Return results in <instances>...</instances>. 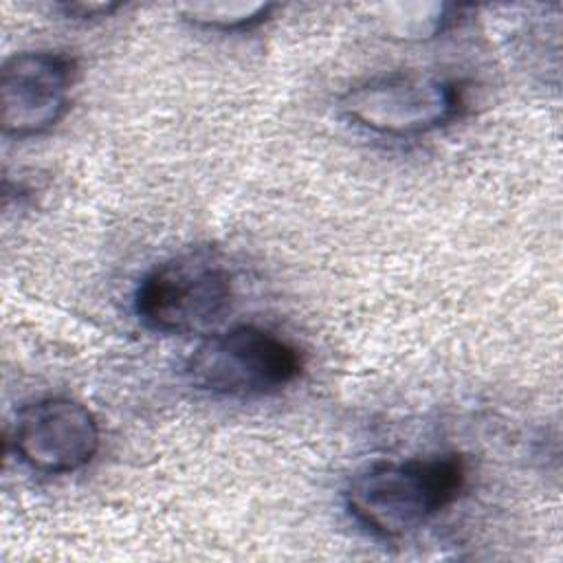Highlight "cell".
<instances>
[{
    "instance_id": "1",
    "label": "cell",
    "mask_w": 563,
    "mask_h": 563,
    "mask_svg": "<svg viewBox=\"0 0 563 563\" xmlns=\"http://www.w3.org/2000/svg\"><path fill=\"white\" fill-rule=\"evenodd\" d=\"M466 482L460 455L374 462L345 486L350 517L374 537L394 541L413 534L451 506Z\"/></svg>"
},
{
    "instance_id": "2",
    "label": "cell",
    "mask_w": 563,
    "mask_h": 563,
    "mask_svg": "<svg viewBox=\"0 0 563 563\" xmlns=\"http://www.w3.org/2000/svg\"><path fill=\"white\" fill-rule=\"evenodd\" d=\"M233 279L211 251H189L156 264L134 290L139 321L161 334H207L227 314Z\"/></svg>"
},
{
    "instance_id": "3",
    "label": "cell",
    "mask_w": 563,
    "mask_h": 563,
    "mask_svg": "<svg viewBox=\"0 0 563 563\" xmlns=\"http://www.w3.org/2000/svg\"><path fill=\"white\" fill-rule=\"evenodd\" d=\"M299 350L260 325H235L211 332L185 363L189 383L207 394L227 398L268 396L301 374Z\"/></svg>"
},
{
    "instance_id": "4",
    "label": "cell",
    "mask_w": 563,
    "mask_h": 563,
    "mask_svg": "<svg viewBox=\"0 0 563 563\" xmlns=\"http://www.w3.org/2000/svg\"><path fill=\"white\" fill-rule=\"evenodd\" d=\"M462 88L429 73H387L352 86L341 99L347 121L378 136L409 139L435 132L460 117Z\"/></svg>"
},
{
    "instance_id": "5",
    "label": "cell",
    "mask_w": 563,
    "mask_h": 563,
    "mask_svg": "<svg viewBox=\"0 0 563 563\" xmlns=\"http://www.w3.org/2000/svg\"><path fill=\"white\" fill-rule=\"evenodd\" d=\"M101 444L95 413L66 396L24 405L13 424V449L33 471L66 475L92 462Z\"/></svg>"
},
{
    "instance_id": "6",
    "label": "cell",
    "mask_w": 563,
    "mask_h": 563,
    "mask_svg": "<svg viewBox=\"0 0 563 563\" xmlns=\"http://www.w3.org/2000/svg\"><path fill=\"white\" fill-rule=\"evenodd\" d=\"M75 62L55 51H22L0 70V125L4 136L29 139L51 130L68 110Z\"/></svg>"
},
{
    "instance_id": "7",
    "label": "cell",
    "mask_w": 563,
    "mask_h": 563,
    "mask_svg": "<svg viewBox=\"0 0 563 563\" xmlns=\"http://www.w3.org/2000/svg\"><path fill=\"white\" fill-rule=\"evenodd\" d=\"M275 4L271 2H240V0H224V2H187L180 4L178 11L183 18L200 29L213 31H242L262 24Z\"/></svg>"
},
{
    "instance_id": "8",
    "label": "cell",
    "mask_w": 563,
    "mask_h": 563,
    "mask_svg": "<svg viewBox=\"0 0 563 563\" xmlns=\"http://www.w3.org/2000/svg\"><path fill=\"white\" fill-rule=\"evenodd\" d=\"M119 2H66L62 4L64 13L77 20H88V18H103L110 15L119 9Z\"/></svg>"
}]
</instances>
